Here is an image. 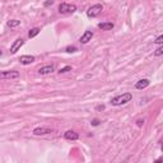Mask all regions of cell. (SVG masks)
I'll return each instance as SVG.
<instances>
[{"label":"cell","mask_w":163,"mask_h":163,"mask_svg":"<svg viewBox=\"0 0 163 163\" xmlns=\"http://www.w3.org/2000/svg\"><path fill=\"white\" fill-rule=\"evenodd\" d=\"M131 100H133L131 93H124V94L116 96L115 98H112V100H111V105H112V106H121V105H125Z\"/></svg>","instance_id":"obj_1"},{"label":"cell","mask_w":163,"mask_h":163,"mask_svg":"<svg viewBox=\"0 0 163 163\" xmlns=\"http://www.w3.org/2000/svg\"><path fill=\"white\" fill-rule=\"evenodd\" d=\"M102 10H103V6H102L101 4H94L87 10V15L89 18H96L97 15L101 14Z\"/></svg>","instance_id":"obj_2"},{"label":"cell","mask_w":163,"mask_h":163,"mask_svg":"<svg viewBox=\"0 0 163 163\" xmlns=\"http://www.w3.org/2000/svg\"><path fill=\"white\" fill-rule=\"evenodd\" d=\"M76 10V6L74 4H66V3H61L59 5V12L61 14H70Z\"/></svg>","instance_id":"obj_3"},{"label":"cell","mask_w":163,"mask_h":163,"mask_svg":"<svg viewBox=\"0 0 163 163\" xmlns=\"http://www.w3.org/2000/svg\"><path fill=\"white\" fill-rule=\"evenodd\" d=\"M1 78L3 79H17L19 78V73L15 72V70H12V72H3L1 73Z\"/></svg>","instance_id":"obj_4"},{"label":"cell","mask_w":163,"mask_h":163,"mask_svg":"<svg viewBox=\"0 0 163 163\" xmlns=\"http://www.w3.org/2000/svg\"><path fill=\"white\" fill-rule=\"evenodd\" d=\"M92 37H93V32H92V31H85L84 33L82 34L79 42H80V43H88L89 41L92 40Z\"/></svg>","instance_id":"obj_5"},{"label":"cell","mask_w":163,"mask_h":163,"mask_svg":"<svg viewBox=\"0 0 163 163\" xmlns=\"http://www.w3.org/2000/svg\"><path fill=\"white\" fill-rule=\"evenodd\" d=\"M23 43H24V41L22 40V38H18V40H15V42L13 43L12 47H10V54H15L19 49H21L22 46H23Z\"/></svg>","instance_id":"obj_6"},{"label":"cell","mask_w":163,"mask_h":163,"mask_svg":"<svg viewBox=\"0 0 163 163\" xmlns=\"http://www.w3.org/2000/svg\"><path fill=\"white\" fill-rule=\"evenodd\" d=\"M54 70H55V66L51 64V65H46V66H42V68H40L38 73H40L41 75H47V74H51Z\"/></svg>","instance_id":"obj_7"},{"label":"cell","mask_w":163,"mask_h":163,"mask_svg":"<svg viewBox=\"0 0 163 163\" xmlns=\"http://www.w3.org/2000/svg\"><path fill=\"white\" fill-rule=\"evenodd\" d=\"M50 133H52V130L49 129V127H36L33 130L34 135H46V134H50Z\"/></svg>","instance_id":"obj_8"},{"label":"cell","mask_w":163,"mask_h":163,"mask_svg":"<svg viewBox=\"0 0 163 163\" xmlns=\"http://www.w3.org/2000/svg\"><path fill=\"white\" fill-rule=\"evenodd\" d=\"M149 84H151V80H149V79H140L139 82H136L135 88L136 89H144L148 87Z\"/></svg>","instance_id":"obj_9"},{"label":"cell","mask_w":163,"mask_h":163,"mask_svg":"<svg viewBox=\"0 0 163 163\" xmlns=\"http://www.w3.org/2000/svg\"><path fill=\"white\" fill-rule=\"evenodd\" d=\"M19 61L23 64V65H28V64H32L34 61V56H32V55H23V56H21Z\"/></svg>","instance_id":"obj_10"},{"label":"cell","mask_w":163,"mask_h":163,"mask_svg":"<svg viewBox=\"0 0 163 163\" xmlns=\"http://www.w3.org/2000/svg\"><path fill=\"white\" fill-rule=\"evenodd\" d=\"M64 138H65L66 140H78L79 135L75 131H73V130H69V131H66L65 134H64Z\"/></svg>","instance_id":"obj_11"},{"label":"cell","mask_w":163,"mask_h":163,"mask_svg":"<svg viewBox=\"0 0 163 163\" xmlns=\"http://www.w3.org/2000/svg\"><path fill=\"white\" fill-rule=\"evenodd\" d=\"M113 27L115 25H113V23H111V22H106V23H100L98 24V28H101L102 31H111Z\"/></svg>","instance_id":"obj_12"},{"label":"cell","mask_w":163,"mask_h":163,"mask_svg":"<svg viewBox=\"0 0 163 163\" xmlns=\"http://www.w3.org/2000/svg\"><path fill=\"white\" fill-rule=\"evenodd\" d=\"M40 31H41V30H40V28H37V27H36V28H32V30H31L30 32H28V36H30V38L36 37L37 34L40 33Z\"/></svg>","instance_id":"obj_13"},{"label":"cell","mask_w":163,"mask_h":163,"mask_svg":"<svg viewBox=\"0 0 163 163\" xmlns=\"http://www.w3.org/2000/svg\"><path fill=\"white\" fill-rule=\"evenodd\" d=\"M19 24H21V21H17V19H12V21L8 22V27H10V28L18 27Z\"/></svg>","instance_id":"obj_14"},{"label":"cell","mask_w":163,"mask_h":163,"mask_svg":"<svg viewBox=\"0 0 163 163\" xmlns=\"http://www.w3.org/2000/svg\"><path fill=\"white\" fill-rule=\"evenodd\" d=\"M154 55H155V56H161V55H163V45H162L161 47H158V49L154 51Z\"/></svg>","instance_id":"obj_15"},{"label":"cell","mask_w":163,"mask_h":163,"mask_svg":"<svg viewBox=\"0 0 163 163\" xmlns=\"http://www.w3.org/2000/svg\"><path fill=\"white\" fill-rule=\"evenodd\" d=\"M154 42L158 43V45H163V34H161V36H158L157 38H155Z\"/></svg>","instance_id":"obj_16"},{"label":"cell","mask_w":163,"mask_h":163,"mask_svg":"<svg viewBox=\"0 0 163 163\" xmlns=\"http://www.w3.org/2000/svg\"><path fill=\"white\" fill-rule=\"evenodd\" d=\"M69 70H72V66H65V68L60 69L59 73H60V74H63V73H66V72H69Z\"/></svg>","instance_id":"obj_17"},{"label":"cell","mask_w":163,"mask_h":163,"mask_svg":"<svg viewBox=\"0 0 163 163\" xmlns=\"http://www.w3.org/2000/svg\"><path fill=\"white\" fill-rule=\"evenodd\" d=\"M66 51H68V52H75L76 47L75 46H69V47H66Z\"/></svg>","instance_id":"obj_18"},{"label":"cell","mask_w":163,"mask_h":163,"mask_svg":"<svg viewBox=\"0 0 163 163\" xmlns=\"http://www.w3.org/2000/svg\"><path fill=\"white\" fill-rule=\"evenodd\" d=\"M92 125H93V126H98V125H100V120H98V119H94V120H92Z\"/></svg>","instance_id":"obj_19"},{"label":"cell","mask_w":163,"mask_h":163,"mask_svg":"<svg viewBox=\"0 0 163 163\" xmlns=\"http://www.w3.org/2000/svg\"><path fill=\"white\" fill-rule=\"evenodd\" d=\"M54 4V0H47V1H45V6H49V5H52Z\"/></svg>","instance_id":"obj_20"},{"label":"cell","mask_w":163,"mask_h":163,"mask_svg":"<svg viewBox=\"0 0 163 163\" xmlns=\"http://www.w3.org/2000/svg\"><path fill=\"white\" fill-rule=\"evenodd\" d=\"M143 124H144V120H142V119H139L138 121H136V125L138 126H143Z\"/></svg>","instance_id":"obj_21"},{"label":"cell","mask_w":163,"mask_h":163,"mask_svg":"<svg viewBox=\"0 0 163 163\" xmlns=\"http://www.w3.org/2000/svg\"><path fill=\"white\" fill-rule=\"evenodd\" d=\"M155 162H163V157H159V158H157V159H155Z\"/></svg>","instance_id":"obj_22"},{"label":"cell","mask_w":163,"mask_h":163,"mask_svg":"<svg viewBox=\"0 0 163 163\" xmlns=\"http://www.w3.org/2000/svg\"><path fill=\"white\" fill-rule=\"evenodd\" d=\"M97 110H105V106H103V105H102V106H98Z\"/></svg>","instance_id":"obj_23"},{"label":"cell","mask_w":163,"mask_h":163,"mask_svg":"<svg viewBox=\"0 0 163 163\" xmlns=\"http://www.w3.org/2000/svg\"><path fill=\"white\" fill-rule=\"evenodd\" d=\"M162 152H163V145H162Z\"/></svg>","instance_id":"obj_24"}]
</instances>
